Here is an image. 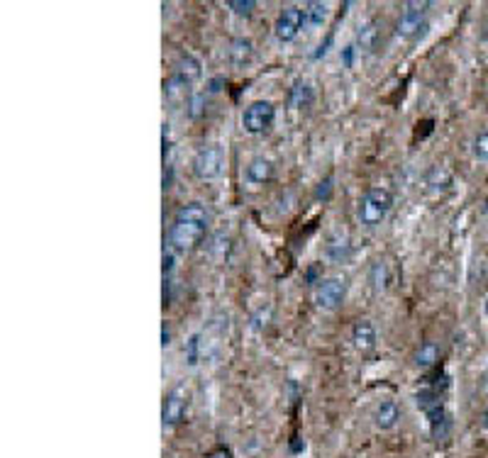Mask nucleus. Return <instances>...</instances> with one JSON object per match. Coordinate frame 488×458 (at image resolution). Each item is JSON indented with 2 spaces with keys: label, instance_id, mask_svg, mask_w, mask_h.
I'll return each instance as SVG.
<instances>
[{
  "label": "nucleus",
  "instance_id": "obj_1",
  "mask_svg": "<svg viewBox=\"0 0 488 458\" xmlns=\"http://www.w3.org/2000/svg\"><path fill=\"white\" fill-rule=\"evenodd\" d=\"M208 232V212L198 202L178 207L169 227V249L176 254H185L200 244V239Z\"/></svg>",
  "mask_w": 488,
  "mask_h": 458
},
{
  "label": "nucleus",
  "instance_id": "obj_2",
  "mask_svg": "<svg viewBox=\"0 0 488 458\" xmlns=\"http://www.w3.org/2000/svg\"><path fill=\"white\" fill-rule=\"evenodd\" d=\"M394 210V193L384 185H374L359 198L357 217L364 227H379Z\"/></svg>",
  "mask_w": 488,
  "mask_h": 458
},
{
  "label": "nucleus",
  "instance_id": "obj_3",
  "mask_svg": "<svg viewBox=\"0 0 488 458\" xmlns=\"http://www.w3.org/2000/svg\"><path fill=\"white\" fill-rule=\"evenodd\" d=\"M276 108L272 100H254L242 113V130L247 135H264L274 127Z\"/></svg>",
  "mask_w": 488,
  "mask_h": 458
},
{
  "label": "nucleus",
  "instance_id": "obj_4",
  "mask_svg": "<svg viewBox=\"0 0 488 458\" xmlns=\"http://www.w3.org/2000/svg\"><path fill=\"white\" fill-rule=\"evenodd\" d=\"M347 300V278L344 276H327L315 287V305L325 312H335Z\"/></svg>",
  "mask_w": 488,
  "mask_h": 458
},
{
  "label": "nucleus",
  "instance_id": "obj_5",
  "mask_svg": "<svg viewBox=\"0 0 488 458\" xmlns=\"http://www.w3.org/2000/svg\"><path fill=\"white\" fill-rule=\"evenodd\" d=\"M222 166H225V154L217 144H208V147L198 149L193 156V173L200 180H215L220 178Z\"/></svg>",
  "mask_w": 488,
  "mask_h": 458
},
{
  "label": "nucleus",
  "instance_id": "obj_6",
  "mask_svg": "<svg viewBox=\"0 0 488 458\" xmlns=\"http://www.w3.org/2000/svg\"><path fill=\"white\" fill-rule=\"evenodd\" d=\"M305 25V10L298 8V5H286L283 10L279 13V18H276L274 23V35L279 42H293L295 37L300 35V30H303Z\"/></svg>",
  "mask_w": 488,
  "mask_h": 458
},
{
  "label": "nucleus",
  "instance_id": "obj_7",
  "mask_svg": "<svg viewBox=\"0 0 488 458\" xmlns=\"http://www.w3.org/2000/svg\"><path fill=\"white\" fill-rule=\"evenodd\" d=\"M427 3H405L401 18L396 25L398 39H413L420 30H425V13Z\"/></svg>",
  "mask_w": 488,
  "mask_h": 458
},
{
  "label": "nucleus",
  "instance_id": "obj_8",
  "mask_svg": "<svg viewBox=\"0 0 488 458\" xmlns=\"http://www.w3.org/2000/svg\"><path fill=\"white\" fill-rule=\"evenodd\" d=\"M185 402H188V388H185L183 383H178V385L166 395V400H164V409H161L164 431H171L178 422H181L183 412H185Z\"/></svg>",
  "mask_w": 488,
  "mask_h": 458
},
{
  "label": "nucleus",
  "instance_id": "obj_9",
  "mask_svg": "<svg viewBox=\"0 0 488 458\" xmlns=\"http://www.w3.org/2000/svg\"><path fill=\"white\" fill-rule=\"evenodd\" d=\"M274 175V163L267 156H254L252 161L244 166V183L249 188H262L272 180Z\"/></svg>",
  "mask_w": 488,
  "mask_h": 458
},
{
  "label": "nucleus",
  "instance_id": "obj_10",
  "mask_svg": "<svg viewBox=\"0 0 488 458\" xmlns=\"http://www.w3.org/2000/svg\"><path fill=\"white\" fill-rule=\"evenodd\" d=\"M376 342H379V334H376V327L371 319H357L352 327V346L359 351V354H371L376 349Z\"/></svg>",
  "mask_w": 488,
  "mask_h": 458
},
{
  "label": "nucleus",
  "instance_id": "obj_11",
  "mask_svg": "<svg viewBox=\"0 0 488 458\" xmlns=\"http://www.w3.org/2000/svg\"><path fill=\"white\" fill-rule=\"evenodd\" d=\"M254 56V42L249 37H235L227 47V58L232 66H247Z\"/></svg>",
  "mask_w": 488,
  "mask_h": 458
},
{
  "label": "nucleus",
  "instance_id": "obj_12",
  "mask_svg": "<svg viewBox=\"0 0 488 458\" xmlns=\"http://www.w3.org/2000/svg\"><path fill=\"white\" fill-rule=\"evenodd\" d=\"M401 422V407L394 402V400H386L376 407V414H374V424L379 427L381 431H391L396 429V424Z\"/></svg>",
  "mask_w": 488,
  "mask_h": 458
},
{
  "label": "nucleus",
  "instance_id": "obj_13",
  "mask_svg": "<svg viewBox=\"0 0 488 458\" xmlns=\"http://www.w3.org/2000/svg\"><path fill=\"white\" fill-rule=\"evenodd\" d=\"M312 98H315V93H312L310 83L295 81L288 90V108L295 110V113H298V110H307L312 105Z\"/></svg>",
  "mask_w": 488,
  "mask_h": 458
},
{
  "label": "nucleus",
  "instance_id": "obj_14",
  "mask_svg": "<svg viewBox=\"0 0 488 458\" xmlns=\"http://www.w3.org/2000/svg\"><path fill=\"white\" fill-rule=\"evenodd\" d=\"M325 254H327V259L335 261V264H344V261L349 259V254H352V244H349V239L344 237V234L337 232L327 239Z\"/></svg>",
  "mask_w": 488,
  "mask_h": 458
},
{
  "label": "nucleus",
  "instance_id": "obj_15",
  "mask_svg": "<svg viewBox=\"0 0 488 458\" xmlns=\"http://www.w3.org/2000/svg\"><path fill=\"white\" fill-rule=\"evenodd\" d=\"M188 93H190V83L178 76V73H173V76L164 83V95H166V100L173 105L183 103V100L188 98Z\"/></svg>",
  "mask_w": 488,
  "mask_h": 458
},
{
  "label": "nucleus",
  "instance_id": "obj_16",
  "mask_svg": "<svg viewBox=\"0 0 488 458\" xmlns=\"http://www.w3.org/2000/svg\"><path fill=\"white\" fill-rule=\"evenodd\" d=\"M427 190L429 193H434V195H442L444 190L452 185V175H449L447 168H442V166H434V168H429V173H427Z\"/></svg>",
  "mask_w": 488,
  "mask_h": 458
},
{
  "label": "nucleus",
  "instance_id": "obj_17",
  "mask_svg": "<svg viewBox=\"0 0 488 458\" xmlns=\"http://www.w3.org/2000/svg\"><path fill=\"white\" fill-rule=\"evenodd\" d=\"M330 18V5L320 3V0H312V3L305 5V25L310 27H322Z\"/></svg>",
  "mask_w": 488,
  "mask_h": 458
},
{
  "label": "nucleus",
  "instance_id": "obj_18",
  "mask_svg": "<svg viewBox=\"0 0 488 458\" xmlns=\"http://www.w3.org/2000/svg\"><path fill=\"white\" fill-rule=\"evenodd\" d=\"M376 42H379V25H376V20H369V23L359 25V30H357V44L362 47L364 51H374L376 49Z\"/></svg>",
  "mask_w": 488,
  "mask_h": 458
},
{
  "label": "nucleus",
  "instance_id": "obj_19",
  "mask_svg": "<svg viewBox=\"0 0 488 458\" xmlns=\"http://www.w3.org/2000/svg\"><path fill=\"white\" fill-rule=\"evenodd\" d=\"M437 361H439V346L434 342L420 344V349L415 351V366H417V369L427 371V369H432Z\"/></svg>",
  "mask_w": 488,
  "mask_h": 458
},
{
  "label": "nucleus",
  "instance_id": "obj_20",
  "mask_svg": "<svg viewBox=\"0 0 488 458\" xmlns=\"http://www.w3.org/2000/svg\"><path fill=\"white\" fill-rule=\"evenodd\" d=\"M176 73L181 78H185L188 83L198 81V78H200V61L195 56H190V54H183L181 58H178V63H176Z\"/></svg>",
  "mask_w": 488,
  "mask_h": 458
},
{
  "label": "nucleus",
  "instance_id": "obj_21",
  "mask_svg": "<svg viewBox=\"0 0 488 458\" xmlns=\"http://www.w3.org/2000/svg\"><path fill=\"white\" fill-rule=\"evenodd\" d=\"M200 346H203V342H200V334H190L188 342H185V364H188L190 369H193V366H198Z\"/></svg>",
  "mask_w": 488,
  "mask_h": 458
},
{
  "label": "nucleus",
  "instance_id": "obj_22",
  "mask_svg": "<svg viewBox=\"0 0 488 458\" xmlns=\"http://www.w3.org/2000/svg\"><path fill=\"white\" fill-rule=\"evenodd\" d=\"M471 154H474L476 161H488V130L479 132L474 137V144H471Z\"/></svg>",
  "mask_w": 488,
  "mask_h": 458
},
{
  "label": "nucleus",
  "instance_id": "obj_23",
  "mask_svg": "<svg viewBox=\"0 0 488 458\" xmlns=\"http://www.w3.org/2000/svg\"><path fill=\"white\" fill-rule=\"evenodd\" d=\"M227 8L235 15H240V18H249V15L254 13V8H257V3H254V0H230Z\"/></svg>",
  "mask_w": 488,
  "mask_h": 458
},
{
  "label": "nucleus",
  "instance_id": "obj_24",
  "mask_svg": "<svg viewBox=\"0 0 488 458\" xmlns=\"http://www.w3.org/2000/svg\"><path fill=\"white\" fill-rule=\"evenodd\" d=\"M161 346L166 349V346H171V327L169 324H164L161 327Z\"/></svg>",
  "mask_w": 488,
  "mask_h": 458
},
{
  "label": "nucleus",
  "instance_id": "obj_25",
  "mask_svg": "<svg viewBox=\"0 0 488 458\" xmlns=\"http://www.w3.org/2000/svg\"><path fill=\"white\" fill-rule=\"evenodd\" d=\"M481 424H484V429L488 431V407H486V412H484V417H481Z\"/></svg>",
  "mask_w": 488,
  "mask_h": 458
},
{
  "label": "nucleus",
  "instance_id": "obj_26",
  "mask_svg": "<svg viewBox=\"0 0 488 458\" xmlns=\"http://www.w3.org/2000/svg\"><path fill=\"white\" fill-rule=\"evenodd\" d=\"M484 215L488 217V198H486V202H484Z\"/></svg>",
  "mask_w": 488,
  "mask_h": 458
},
{
  "label": "nucleus",
  "instance_id": "obj_27",
  "mask_svg": "<svg viewBox=\"0 0 488 458\" xmlns=\"http://www.w3.org/2000/svg\"><path fill=\"white\" fill-rule=\"evenodd\" d=\"M484 312H486V317H488V297H486V302H484Z\"/></svg>",
  "mask_w": 488,
  "mask_h": 458
},
{
  "label": "nucleus",
  "instance_id": "obj_28",
  "mask_svg": "<svg viewBox=\"0 0 488 458\" xmlns=\"http://www.w3.org/2000/svg\"><path fill=\"white\" fill-rule=\"evenodd\" d=\"M484 378H486V388H488V369H486V376Z\"/></svg>",
  "mask_w": 488,
  "mask_h": 458
}]
</instances>
